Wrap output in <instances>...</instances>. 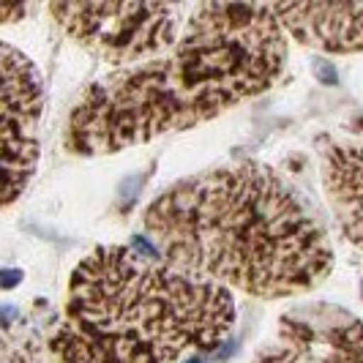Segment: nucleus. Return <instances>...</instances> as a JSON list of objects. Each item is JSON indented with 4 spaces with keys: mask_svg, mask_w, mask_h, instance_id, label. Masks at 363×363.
Returning a JSON list of instances; mask_svg holds the SVG:
<instances>
[{
    "mask_svg": "<svg viewBox=\"0 0 363 363\" xmlns=\"http://www.w3.org/2000/svg\"><path fill=\"white\" fill-rule=\"evenodd\" d=\"M230 290L134 246H99L72 273L57 363H181L233 330Z\"/></svg>",
    "mask_w": 363,
    "mask_h": 363,
    "instance_id": "7ed1b4c3",
    "label": "nucleus"
},
{
    "mask_svg": "<svg viewBox=\"0 0 363 363\" xmlns=\"http://www.w3.org/2000/svg\"><path fill=\"white\" fill-rule=\"evenodd\" d=\"M317 156L333 218L342 235L363 252V145L320 137Z\"/></svg>",
    "mask_w": 363,
    "mask_h": 363,
    "instance_id": "6e6552de",
    "label": "nucleus"
},
{
    "mask_svg": "<svg viewBox=\"0 0 363 363\" xmlns=\"http://www.w3.org/2000/svg\"><path fill=\"white\" fill-rule=\"evenodd\" d=\"M284 63L287 41L271 6L200 3L172 50L109 72L79 96L63 145L99 156L200 126L268 91Z\"/></svg>",
    "mask_w": 363,
    "mask_h": 363,
    "instance_id": "f257e3e1",
    "label": "nucleus"
},
{
    "mask_svg": "<svg viewBox=\"0 0 363 363\" xmlns=\"http://www.w3.org/2000/svg\"><path fill=\"white\" fill-rule=\"evenodd\" d=\"M0 363H57V358L38 336L6 325L0 342Z\"/></svg>",
    "mask_w": 363,
    "mask_h": 363,
    "instance_id": "1a4fd4ad",
    "label": "nucleus"
},
{
    "mask_svg": "<svg viewBox=\"0 0 363 363\" xmlns=\"http://www.w3.org/2000/svg\"><path fill=\"white\" fill-rule=\"evenodd\" d=\"M271 11L281 30L303 47L333 55L363 50V3H279Z\"/></svg>",
    "mask_w": 363,
    "mask_h": 363,
    "instance_id": "0eeeda50",
    "label": "nucleus"
},
{
    "mask_svg": "<svg viewBox=\"0 0 363 363\" xmlns=\"http://www.w3.org/2000/svg\"><path fill=\"white\" fill-rule=\"evenodd\" d=\"M252 363H363V323L325 303L292 309L279 320L276 342Z\"/></svg>",
    "mask_w": 363,
    "mask_h": 363,
    "instance_id": "423d86ee",
    "label": "nucleus"
},
{
    "mask_svg": "<svg viewBox=\"0 0 363 363\" xmlns=\"http://www.w3.org/2000/svg\"><path fill=\"white\" fill-rule=\"evenodd\" d=\"M164 259L252 298L314 290L333 249L317 213L276 167L230 162L178 181L143 213Z\"/></svg>",
    "mask_w": 363,
    "mask_h": 363,
    "instance_id": "f03ea898",
    "label": "nucleus"
},
{
    "mask_svg": "<svg viewBox=\"0 0 363 363\" xmlns=\"http://www.w3.org/2000/svg\"><path fill=\"white\" fill-rule=\"evenodd\" d=\"M3 72V205L22 197L36 172L44 88L36 66L9 41L0 44Z\"/></svg>",
    "mask_w": 363,
    "mask_h": 363,
    "instance_id": "39448f33",
    "label": "nucleus"
},
{
    "mask_svg": "<svg viewBox=\"0 0 363 363\" xmlns=\"http://www.w3.org/2000/svg\"><path fill=\"white\" fill-rule=\"evenodd\" d=\"M17 14H25V6H0V19L3 22H11V17H17Z\"/></svg>",
    "mask_w": 363,
    "mask_h": 363,
    "instance_id": "9d476101",
    "label": "nucleus"
},
{
    "mask_svg": "<svg viewBox=\"0 0 363 363\" xmlns=\"http://www.w3.org/2000/svg\"><path fill=\"white\" fill-rule=\"evenodd\" d=\"M183 6L172 3H52L50 14L82 50L112 66H137L181 38Z\"/></svg>",
    "mask_w": 363,
    "mask_h": 363,
    "instance_id": "20e7f679",
    "label": "nucleus"
}]
</instances>
